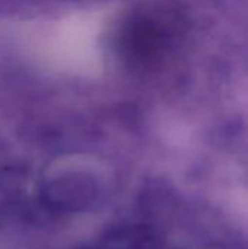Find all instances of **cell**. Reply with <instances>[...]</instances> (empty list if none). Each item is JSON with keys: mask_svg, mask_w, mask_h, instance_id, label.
I'll return each instance as SVG.
<instances>
[{"mask_svg": "<svg viewBox=\"0 0 248 249\" xmlns=\"http://www.w3.org/2000/svg\"><path fill=\"white\" fill-rule=\"evenodd\" d=\"M151 235L142 228H129L113 232L107 239L105 249H145Z\"/></svg>", "mask_w": 248, "mask_h": 249, "instance_id": "cell-1", "label": "cell"}]
</instances>
